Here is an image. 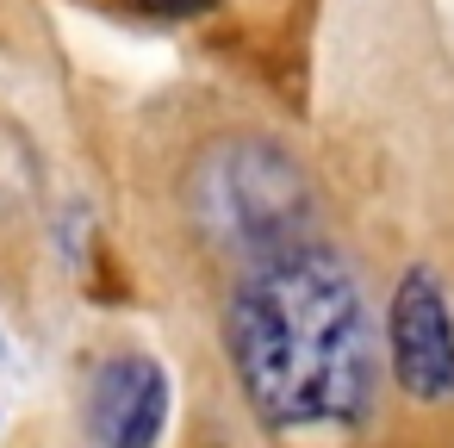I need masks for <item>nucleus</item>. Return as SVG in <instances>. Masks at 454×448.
Returning <instances> with one entry per match:
<instances>
[{"instance_id": "nucleus-4", "label": "nucleus", "mask_w": 454, "mask_h": 448, "mask_svg": "<svg viewBox=\"0 0 454 448\" xmlns=\"http://www.w3.org/2000/svg\"><path fill=\"white\" fill-rule=\"evenodd\" d=\"M125 7H144V13H193L206 0H125Z\"/></svg>"}, {"instance_id": "nucleus-1", "label": "nucleus", "mask_w": 454, "mask_h": 448, "mask_svg": "<svg viewBox=\"0 0 454 448\" xmlns=\"http://www.w3.org/2000/svg\"><path fill=\"white\" fill-rule=\"evenodd\" d=\"M231 367L274 429L355 423L373 405V324L355 268L324 243L255 255L224 311Z\"/></svg>"}, {"instance_id": "nucleus-3", "label": "nucleus", "mask_w": 454, "mask_h": 448, "mask_svg": "<svg viewBox=\"0 0 454 448\" xmlns=\"http://www.w3.org/2000/svg\"><path fill=\"white\" fill-rule=\"evenodd\" d=\"M168 423V373L156 355H113L88 386V429L100 448H156Z\"/></svg>"}, {"instance_id": "nucleus-2", "label": "nucleus", "mask_w": 454, "mask_h": 448, "mask_svg": "<svg viewBox=\"0 0 454 448\" xmlns=\"http://www.w3.org/2000/svg\"><path fill=\"white\" fill-rule=\"evenodd\" d=\"M392 373L411 398L448 405L454 398V318L448 293L429 268H411L392 293Z\"/></svg>"}]
</instances>
